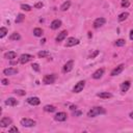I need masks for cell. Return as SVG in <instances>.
I'll return each instance as SVG.
<instances>
[{
	"instance_id": "7",
	"label": "cell",
	"mask_w": 133,
	"mask_h": 133,
	"mask_svg": "<svg viewBox=\"0 0 133 133\" xmlns=\"http://www.w3.org/2000/svg\"><path fill=\"white\" fill-rule=\"evenodd\" d=\"M79 44V40L78 38H75V37H69L66 40V47H73L75 45H78Z\"/></svg>"
},
{
	"instance_id": "39",
	"label": "cell",
	"mask_w": 133,
	"mask_h": 133,
	"mask_svg": "<svg viewBox=\"0 0 133 133\" xmlns=\"http://www.w3.org/2000/svg\"><path fill=\"white\" fill-rule=\"evenodd\" d=\"M130 118H133V112H131V113H130Z\"/></svg>"
},
{
	"instance_id": "3",
	"label": "cell",
	"mask_w": 133,
	"mask_h": 133,
	"mask_svg": "<svg viewBox=\"0 0 133 133\" xmlns=\"http://www.w3.org/2000/svg\"><path fill=\"white\" fill-rule=\"evenodd\" d=\"M36 121L30 120V118H22L21 120V125L23 127H33V126H36Z\"/></svg>"
},
{
	"instance_id": "26",
	"label": "cell",
	"mask_w": 133,
	"mask_h": 133,
	"mask_svg": "<svg viewBox=\"0 0 133 133\" xmlns=\"http://www.w3.org/2000/svg\"><path fill=\"white\" fill-rule=\"evenodd\" d=\"M37 55H38V57H46V56H49V55H50V53H49L48 51H40L37 53Z\"/></svg>"
},
{
	"instance_id": "35",
	"label": "cell",
	"mask_w": 133,
	"mask_h": 133,
	"mask_svg": "<svg viewBox=\"0 0 133 133\" xmlns=\"http://www.w3.org/2000/svg\"><path fill=\"white\" fill-rule=\"evenodd\" d=\"M15 93L17 94V95H19V96H24V95H25V92H24V90H21V89L16 90Z\"/></svg>"
},
{
	"instance_id": "17",
	"label": "cell",
	"mask_w": 133,
	"mask_h": 133,
	"mask_svg": "<svg viewBox=\"0 0 133 133\" xmlns=\"http://www.w3.org/2000/svg\"><path fill=\"white\" fill-rule=\"evenodd\" d=\"M97 96L99 98H101V99H109V98L112 97V95H111L110 93H107V92L99 93V94H97Z\"/></svg>"
},
{
	"instance_id": "29",
	"label": "cell",
	"mask_w": 133,
	"mask_h": 133,
	"mask_svg": "<svg viewBox=\"0 0 133 133\" xmlns=\"http://www.w3.org/2000/svg\"><path fill=\"white\" fill-rule=\"evenodd\" d=\"M24 19H25V16H24L23 14H19L18 17H17V19H16V23H21Z\"/></svg>"
},
{
	"instance_id": "11",
	"label": "cell",
	"mask_w": 133,
	"mask_h": 133,
	"mask_svg": "<svg viewBox=\"0 0 133 133\" xmlns=\"http://www.w3.org/2000/svg\"><path fill=\"white\" fill-rule=\"evenodd\" d=\"M8 125H12V120H10L9 118H1V121H0V126H1L2 128H5V127H7Z\"/></svg>"
},
{
	"instance_id": "23",
	"label": "cell",
	"mask_w": 133,
	"mask_h": 133,
	"mask_svg": "<svg viewBox=\"0 0 133 133\" xmlns=\"http://www.w3.org/2000/svg\"><path fill=\"white\" fill-rule=\"evenodd\" d=\"M20 38H21V37L18 32H14V33H12V36L9 37V40H12V41H19Z\"/></svg>"
},
{
	"instance_id": "2",
	"label": "cell",
	"mask_w": 133,
	"mask_h": 133,
	"mask_svg": "<svg viewBox=\"0 0 133 133\" xmlns=\"http://www.w3.org/2000/svg\"><path fill=\"white\" fill-rule=\"evenodd\" d=\"M55 79H56V76L55 74H50V75H45L43 78V82L45 84H52L54 83Z\"/></svg>"
},
{
	"instance_id": "4",
	"label": "cell",
	"mask_w": 133,
	"mask_h": 133,
	"mask_svg": "<svg viewBox=\"0 0 133 133\" xmlns=\"http://www.w3.org/2000/svg\"><path fill=\"white\" fill-rule=\"evenodd\" d=\"M32 58H33V56L32 55H30V54H22L20 56L19 61H20V64L24 65V64H27L28 61H30Z\"/></svg>"
},
{
	"instance_id": "15",
	"label": "cell",
	"mask_w": 133,
	"mask_h": 133,
	"mask_svg": "<svg viewBox=\"0 0 133 133\" xmlns=\"http://www.w3.org/2000/svg\"><path fill=\"white\" fill-rule=\"evenodd\" d=\"M60 26H61V21L58 20V19H56V20H53V21H52V23H51V25H50V28L53 29V30H55V29H58Z\"/></svg>"
},
{
	"instance_id": "21",
	"label": "cell",
	"mask_w": 133,
	"mask_h": 133,
	"mask_svg": "<svg viewBox=\"0 0 133 133\" xmlns=\"http://www.w3.org/2000/svg\"><path fill=\"white\" fill-rule=\"evenodd\" d=\"M70 6H71V2L69 1H66V2H64L61 4V6H60V9L62 10V12H65V10H66V9H69L70 8Z\"/></svg>"
},
{
	"instance_id": "37",
	"label": "cell",
	"mask_w": 133,
	"mask_h": 133,
	"mask_svg": "<svg viewBox=\"0 0 133 133\" xmlns=\"http://www.w3.org/2000/svg\"><path fill=\"white\" fill-rule=\"evenodd\" d=\"M1 82H2V84H3V85H7L8 83H9V81H8L7 79H2V81H1Z\"/></svg>"
},
{
	"instance_id": "25",
	"label": "cell",
	"mask_w": 133,
	"mask_h": 133,
	"mask_svg": "<svg viewBox=\"0 0 133 133\" xmlns=\"http://www.w3.org/2000/svg\"><path fill=\"white\" fill-rule=\"evenodd\" d=\"M33 34L36 37H42V34H43V30L41 28H34L33 29Z\"/></svg>"
},
{
	"instance_id": "1",
	"label": "cell",
	"mask_w": 133,
	"mask_h": 133,
	"mask_svg": "<svg viewBox=\"0 0 133 133\" xmlns=\"http://www.w3.org/2000/svg\"><path fill=\"white\" fill-rule=\"evenodd\" d=\"M106 113V110L104 109L103 107H94L92 108L89 112H87V117L89 118H95L99 114H104Z\"/></svg>"
},
{
	"instance_id": "22",
	"label": "cell",
	"mask_w": 133,
	"mask_h": 133,
	"mask_svg": "<svg viewBox=\"0 0 133 133\" xmlns=\"http://www.w3.org/2000/svg\"><path fill=\"white\" fill-rule=\"evenodd\" d=\"M44 110L47 111V112H54V111L56 110V108H55L53 105H46V106L44 107Z\"/></svg>"
},
{
	"instance_id": "5",
	"label": "cell",
	"mask_w": 133,
	"mask_h": 133,
	"mask_svg": "<svg viewBox=\"0 0 133 133\" xmlns=\"http://www.w3.org/2000/svg\"><path fill=\"white\" fill-rule=\"evenodd\" d=\"M84 85H85V81L81 80V81H79V82L74 86V89H73V92H74V93H80V92H82V89H84Z\"/></svg>"
},
{
	"instance_id": "13",
	"label": "cell",
	"mask_w": 133,
	"mask_h": 133,
	"mask_svg": "<svg viewBox=\"0 0 133 133\" xmlns=\"http://www.w3.org/2000/svg\"><path fill=\"white\" fill-rule=\"evenodd\" d=\"M27 102H28V104H30V105L37 106V105H38L41 103V100L38 99L37 97H30V98L27 99Z\"/></svg>"
},
{
	"instance_id": "24",
	"label": "cell",
	"mask_w": 133,
	"mask_h": 133,
	"mask_svg": "<svg viewBox=\"0 0 133 133\" xmlns=\"http://www.w3.org/2000/svg\"><path fill=\"white\" fill-rule=\"evenodd\" d=\"M129 17V13H123V14H121L120 16H118V21H120V22H123L124 20H126Z\"/></svg>"
},
{
	"instance_id": "12",
	"label": "cell",
	"mask_w": 133,
	"mask_h": 133,
	"mask_svg": "<svg viewBox=\"0 0 133 133\" xmlns=\"http://www.w3.org/2000/svg\"><path fill=\"white\" fill-rule=\"evenodd\" d=\"M73 66H74V61H73V60H69V61L64 66V69H62L64 73H69L70 71H72Z\"/></svg>"
},
{
	"instance_id": "27",
	"label": "cell",
	"mask_w": 133,
	"mask_h": 133,
	"mask_svg": "<svg viewBox=\"0 0 133 133\" xmlns=\"http://www.w3.org/2000/svg\"><path fill=\"white\" fill-rule=\"evenodd\" d=\"M6 33H7V29L5 27H1L0 28V37H4L6 36Z\"/></svg>"
},
{
	"instance_id": "19",
	"label": "cell",
	"mask_w": 133,
	"mask_h": 133,
	"mask_svg": "<svg viewBox=\"0 0 133 133\" xmlns=\"http://www.w3.org/2000/svg\"><path fill=\"white\" fill-rule=\"evenodd\" d=\"M129 87H130V81H125V82L122 83L121 89H122V92L123 93H126L129 89Z\"/></svg>"
},
{
	"instance_id": "36",
	"label": "cell",
	"mask_w": 133,
	"mask_h": 133,
	"mask_svg": "<svg viewBox=\"0 0 133 133\" xmlns=\"http://www.w3.org/2000/svg\"><path fill=\"white\" fill-rule=\"evenodd\" d=\"M98 54H99V51H98V50H96V51L94 52L93 54H90V55H89V58H95V57L97 56Z\"/></svg>"
},
{
	"instance_id": "6",
	"label": "cell",
	"mask_w": 133,
	"mask_h": 133,
	"mask_svg": "<svg viewBox=\"0 0 133 133\" xmlns=\"http://www.w3.org/2000/svg\"><path fill=\"white\" fill-rule=\"evenodd\" d=\"M105 23H106V19L101 17V18H98L94 21V27L95 28H99V27L105 25Z\"/></svg>"
},
{
	"instance_id": "34",
	"label": "cell",
	"mask_w": 133,
	"mask_h": 133,
	"mask_svg": "<svg viewBox=\"0 0 133 133\" xmlns=\"http://www.w3.org/2000/svg\"><path fill=\"white\" fill-rule=\"evenodd\" d=\"M43 5H44V4H43V3H42V2H37V3H36V4H34V7L40 9V8L43 7Z\"/></svg>"
},
{
	"instance_id": "28",
	"label": "cell",
	"mask_w": 133,
	"mask_h": 133,
	"mask_svg": "<svg viewBox=\"0 0 133 133\" xmlns=\"http://www.w3.org/2000/svg\"><path fill=\"white\" fill-rule=\"evenodd\" d=\"M125 40H123V38H120V40H118L117 42H115V46H118V47H122V46H124L125 45Z\"/></svg>"
},
{
	"instance_id": "38",
	"label": "cell",
	"mask_w": 133,
	"mask_h": 133,
	"mask_svg": "<svg viewBox=\"0 0 133 133\" xmlns=\"http://www.w3.org/2000/svg\"><path fill=\"white\" fill-rule=\"evenodd\" d=\"M130 40H132V41H133V29L130 31Z\"/></svg>"
},
{
	"instance_id": "33",
	"label": "cell",
	"mask_w": 133,
	"mask_h": 133,
	"mask_svg": "<svg viewBox=\"0 0 133 133\" xmlns=\"http://www.w3.org/2000/svg\"><path fill=\"white\" fill-rule=\"evenodd\" d=\"M32 66V69H33L36 72L40 71V68H38V65H37V64H32V66Z\"/></svg>"
},
{
	"instance_id": "20",
	"label": "cell",
	"mask_w": 133,
	"mask_h": 133,
	"mask_svg": "<svg viewBox=\"0 0 133 133\" xmlns=\"http://www.w3.org/2000/svg\"><path fill=\"white\" fill-rule=\"evenodd\" d=\"M5 104L9 105V106H15V105L18 104V101L16 99H14V98H8V99L5 101Z\"/></svg>"
},
{
	"instance_id": "14",
	"label": "cell",
	"mask_w": 133,
	"mask_h": 133,
	"mask_svg": "<svg viewBox=\"0 0 133 133\" xmlns=\"http://www.w3.org/2000/svg\"><path fill=\"white\" fill-rule=\"evenodd\" d=\"M103 74H104V69L101 68V69H98L97 71L92 75V77H93L94 79H100L101 77L103 76Z\"/></svg>"
},
{
	"instance_id": "10",
	"label": "cell",
	"mask_w": 133,
	"mask_h": 133,
	"mask_svg": "<svg viewBox=\"0 0 133 133\" xmlns=\"http://www.w3.org/2000/svg\"><path fill=\"white\" fill-rule=\"evenodd\" d=\"M124 65H120V66H118L115 69H113L112 71H111V76H118V75H120L122 72H123V70H124Z\"/></svg>"
},
{
	"instance_id": "16",
	"label": "cell",
	"mask_w": 133,
	"mask_h": 133,
	"mask_svg": "<svg viewBox=\"0 0 133 133\" xmlns=\"http://www.w3.org/2000/svg\"><path fill=\"white\" fill-rule=\"evenodd\" d=\"M66 36H68V31H66V30L61 31V32H60V33H58V36L56 37V42L58 43V42H61V41H64L65 38L66 37Z\"/></svg>"
},
{
	"instance_id": "32",
	"label": "cell",
	"mask_w": 133,
	"mask_h": 133,
	"mask_svg": "<svg viewBox=\"0 0 133 133\" xmlns=\"http://www.w3.org/2000/svg\"><path fill=\"white\" fill-rule=\"evenodd\" d=\"M18 131H19V130H18V128L15 127V126H13V127H12V128H10L9 130H8V132H9V133H13V132H16V133H17Z\"/></svg>"
},
{
	"instance_id": "9",
	"label": "cell",
	"mask_w": 133,
	"mask_h": 133,
	"mask_svg": "<svg viewBox=\"0 0 133 133\" xmlns=\"http://www.w3.org/2000/svg\"><path fill=\"white\" fill-rule=\"evenodd\" d=\"M18 73V69L16 68H8V69H4L3 70V74L6 76H10V75H16Z\"/></svg>"
},
{
	"instance_id": "30",
	"label": "cell",
	"mask_w": 133,
	"mask_h": 133,
	"mask_svg": "<svg viewBox=\"0 0 133 133\" xmlns=\"http://www.w3.org/2000/svg\"><path fill=\"white\" fill-rule=\"evenodd\" d=\"M130 5L129 0H122V7H128Z\"/></svg>"
},
{
	"instance_id": "31",
	"label": "cell",
	"mask_w": 133,
	"mask_h": 133,
	"mask_svg": "<svg viewBox=\"0 0 133 133\" xmlns=\"http://www.w3.org/2000/svg\"><path fill=\"white\" fill-rule=\"evenodd\" d=\"M21 8L24 9V10H27V12H29V10L31 9V7L29 5H27V4H22L21 5Z\"/></svg>"
},
{
	"instance_id": "8",
	"label": "cell",
	"mask_w": 133,
	"mask_h": 133,
	"mask_svg": "<svg viewBox=\"0 0 133 133\" xmlns=\"http://www.w3.org/2000/svg\"><path fill=\"white\" fill-rule=\"evenodd\" d=\"M66 118H68V115H66V112H58L54 115V120L57 122H65Z\"/></svg>"
},
{
	"instance_id": "18",
	"label": "cell",
	"mask_w": 133,
	"mask_h": 133,
	"mask_svg": "<svg viewBox=\"0 0 133 133\" xmlns=\"http://www.w3.org/2000/svg\"><path fill=\"white\" fill-rule=\"evenodd\" d=\"M4 57L6 59H14L17 57V53L14 51H9V52H6V53L4 54Z\"/></svg>"
}]
</instances>
